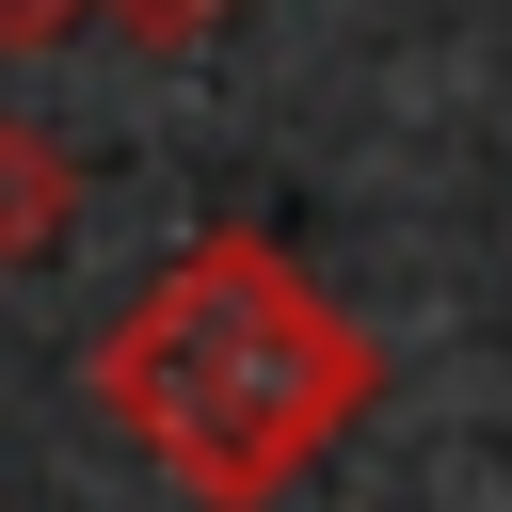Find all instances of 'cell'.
<instances>
[{"mask_svg": "<svg viewBox=\"0 0 512 512\" xmlns=\"http://www.w3.org/2000/svg\"><path fill=\"white\" fill-rule=\"evenodd\" d=\"M112 0H0V48H64V32H96Z\"/></svg>", "mask_w": 512, "mask_h": 512, "instance_id": "cell-4", "label": "cell"}, {"mask_svg": "<svg viewBox=\"0 0 512 512\" xmlns=\"http://www.w3.org/2000/svg\"><path fill=\"white\" fill-rule=\"evenodd\" d=\"M96 400L128 448H160L208 512H256L288 496L352 400H368V336L272 256V240H192L112 336H96Z\"/></svg>", "mask_w": 512, "mask_h": 512, "instance_id": "cell-1", "label": "cell"}, {"mask_svg": "<svg viewBox=\"0 0 512 512\" xmlns=\"http://www.w3.org/2000/svg\"><path fill=\"white\" fill-rule=\"evenodd\" d=\"M64 224H80V160H64L48 128H16V112H0V256H48Z\"/></svg>", "mask_w": 512, "mask_h": 512, "instance_id": "cell-2", "label": "cell"}, {"mask_svg": "<svg viewBox=\"0 0 512 512\" xmlns=\"http://www.w3.org/2000/svg\"><path fill=\"white\" fill-rule=\"evenodd\" d=\"M112 16H128V48H208L240 0H112Z\"/></svg>", "mask_w": 512, "mask_h": 512, "instance_id": "cell-3", "label": "cell"}]
</instances>
